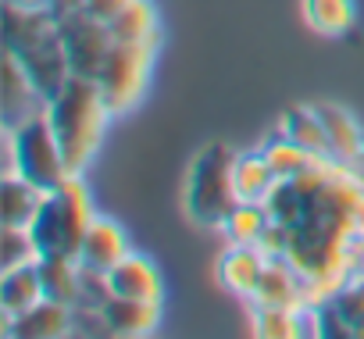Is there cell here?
<instances>
[{
	"instance_id": "cell-26",
	"label": "cell",
	"mask_w": 364,
	"mask_h": 339,
	"mask_svg": "<svg viewBox=\"0 0 364 339\" xmlns=\"http://www.w3.org/2000/svg\"><path fill=\"white\" fill-rule=\"evenodd\" d=\"M332 300H336V307L343 311V318H346V325L353 328V335L364 339V275L346 279Z\"/></svg>"
},
{
	"instance_id": "cell-12",
	"label": "cell",
	"mask_w": 364,
	"mask_h": 339,
	"mask_svg": "<svg viewBox=\"0 0 364 339\" xmlns=\"http://www.w3.org/2000/svg\"><path fill=\"white\" fill-rule=\"evenodd\" d=\"M4 335L15 339H58L72 335V307L58 300H40L33 311L4 321Z\"/></svg>"
},
{
	"instance_id": "cell-15",
	"label": "cell",
	"mask_w": 364,
	"mask_h": 339,
	"mask_svg": "<svg viewBox=\"0 0 364 339\" xmlns=\"http://www.w3.org/2000/svg\"><path fill=\"white\" fill-rule=\"evenodd\" d=\"M43 190L33 186L29 179L15 176V172H4V183H0V222L4 225H22L29 229L43 208Z\"/></svg>"
},
{
	"instance_id": "cell-5",
	"label": "cell",
	"mask_w": 364,
	"mask_h": 339,
	"mask_svg": "<svg viewBox=\"0 0 364 339\" xmlns=\"http://www.w3.org/2000/svg\"><path fill=\"white\" fill-rule=\"evenodd\" d=\"M154 54H157V43H118V40L111 43L107 61L97 75L111 114H125V111L136 107V100L146 90Z\"/></svg>"
},
{
	"instance_id": "cell-16",
	"label": "cell",
	"mask_w": 364,
	"mask_h": 339,
	"mask_svg": "<svg viewBox=\"0 0 364 339\" xmlns=\"http://www.w3.org/2000/svg\"><path fill=\"white\" fill-rule=\"evenodd\" d=\"M36 264H40L47 300H58V303H68V307H75L82 300V264H79V257L40 254Z\"/></svg>"
},
{
	"instance_id": "cell-1",
	"label": "cell",
	"mask_w": 364,
	"mask_h": 339,
	"mask_svg": "<svg viewBox=\"0 0 364 339\" xmlns=\"http://www.w3.org/2000/svg\"><path fill=\"white\" fill-rule=\"evenodd\" d=\"M47 118H50L61 154L68 161V172L82 176L86 164L97 157V150L104 143V129L111 118L100 82L86 79V75H72L65 82V90L54 100H47Z\"/></svg>"
},
{
	"instance_id": "cell-4",
	"label": "cell",
	"mask_w": 364,
	"mask_h": 339,
	"mask_svg": "<svg viewBox=\"0 0 364 339\" xmlns=\"http://www.w3.org/2000/svg\"><path fill=\"white\" fill-rule=\"evenodd\" d=\"M8 146H11V164H8V172L29 179L33 186H40L43 193L65 186L72 179L68 172V161L61 154V143L54 136V125L43 114H33L29 122L8 129Z\"/></svg>"
},
{
	"instance_id": "cell-11",
	"label": "cell",
	"mask_w": 364,
	"mask_h": 339,
	"mask_svg": "<svg viewBox=\"0 0 364 339\" xmlns=\"http://www.w3.org/2000/svg\"><path fill=\"white\" fill-rule=\"evenodd\" d=\"M107 286L114 296H132V300H164V279L161 268L143 257V254H129L122 257L111 271H107Z\"/></svg>"
},
{
	"instance_id": "cell-8",
	"label": "cell",
	"mask_w": 364,
	"mask_h": 339,
	"mask_svg": "<svg viewBox=\"0 0 364 339\" xmlns=\"http://www.w3.org/2000/svg\"><path fill=\"white\" fill-rule=\"evenodd\" d=\"M264 268H268V257L261 254V247L229 243V250L218 257V282L240 300H254L264 279Z\"/></svg>"
},
{
	"instance_id": "cell-7",
	"label": "cell",
	"mask_w": 364,
	"mask_h": 339,
	"mask_svg": "<svg viewBox=\"0 0 364 339\" xmlns=\"http://www.w3.org/2000/svg\"><path fill=\"white\" fill-rule=\"evenodd\" d=\"M43 111H47V97L29 79L18 54L4 47V129H15V125H22V122H29L33 114H43Z\"/></svg>"
},
{
	"instance_id": "cell-25",
	"label": "cell",
	"mask_w": 364,
	"mask_h": 339,
	"mask_svg": "<svg viewBox=\"0 0 364 339\" xmlns=\"http://www.w3.org/2000/svg\"><path fill=\"white\" fill-rule=\"evenodd\" d=\"M254 332L264 339H296L300 335V314L286 307H257Z\"/></svg>"
},
{
	"instance_id": "cell-18",
	"label": "cell",
	"mask_w": 364,
	"mask_h": 339,
	"mask_svg": "<svg viewBox=\"0 0 364 339\" xmlns=\"http://www.w3.org/2000/svg\"><path fill=\"white\" fill-rule=\"evenodd\" d=\"M282 132L300 143L304 150H311L314 157H332V139H328V129L318 114V104H296L286 111L282 118Z\"/></svg>"
},
{
	"instance_id": "cell-9",
	"label": "cell",
	"mask_w": 364,
	"mask_h": 339,
	"mask_svg": "<svg viewBox=\"0 0 364 339\" xmlns=\"http://www.w3.org/2000/svg\"><path fill=\"white\" fill-rule=\"evenodd\" d=\"M129 254H132V247H129L125 229H122L118 222L97 215L93 225L86 229V240H82V250H79V264H82L86 271L107 275V271H111L122 257H129Z\"/></svg>"
},
{
	"instance_id": "cell-19",
	"label": "cell",
	"mask_w": 364,
	"mask_h": 339,
	"mask_svg": "<svg viewBox=\"0 0 364 339\" xmlns=\"http://www.w3.org/2000/svg\"><path fill=\"white\" fill-rule=\"evenodd\" d=\"M279 176L268 164L264 150H250V154H236V193L247 204H264L268 193L275 190Z\"/></svg>"
},
{
	"instance_id": "cell-13",
	"label": "cell",
	"mask_w": 364,
	"mask_h": 339,
	"mask_svg": "<svg viewBox=\"0 0 364 339\" xmlns=\"http://www.w3.org/2000/svg\"><path fill=\"white\" fill-rule=\"evenodd\" d=\"M257 307H286V311H300L307 300H304V279L300 271L286 261V257H268V268H264V279L257 286V296H254Z\"/></svg>"
},
{
	"instance_id": "cell-27",
	"label": "cell",
	"mask_w": 364,
	"mask_h": 339,
	"mask_svg": "<svg viewBox=\"0 0 364 339\" xmlns=\"http://www.w3.org/2000/svg\"><path fill=\"white\" fill-rule=\"evenodd\" d=\"M132 4V0H82V8L90 11V15H97V18H104V22H111L118 11H125Z\"/></svg>"
},
{
	"instance_id": "cell-10",
	"label": "cell",
	"mask_w": 364,
	"mask_h": 339,
	"mask_svg": "<svg viewBox=\"0 0 364 339\" xmlns=\"http://www.w3.org/2000/svg\"><path fill=\"white\" fill-rule=\"evenodd\" d=\"M100 314H104V325H107V335H125V339H136V335H150L161 321V300H132V296H107L100 303Z\"/></svg>"
},
{
	"instance_id": "cell-24",
	"label": "cell",
	"mask_w": 364,
	"mask_h": 339,
	"mask_svg": "<svg viewBox=\"0 0 364 339\" xmlns=\"http://www.w3.org/2000/svg\"><path fill=\"white\" fill-rule=\"evenodd\" d=\"M29 261H40V247H36L33 232L22 225H4L0 229V271L22 268Z\"/></svg>"
},
{
	"instance_id": "cell-29",
	"label": "cell",
	"mask_w": 364,
	"mask_h": 339,
	"mask_svg": "<svg viewBox=\"0 0 364 339\" xmlns=\"http://www.w3.org/2000/svg\"><path fill=\"white\" fill-rule=\"evenodd\" d=\"M360 168H364V157H360Z\"/></svg>"
},
{
	"instance_id": "cell-28",
	"label": "cell",
	"mask_w": 364,
	"mask_h": 339,
	"mask_svg": "<svg viewBox=\"0 0 364 339\" xmlns=\"http://www.w3.org/2000/svg\"><path fill=\"white\" fill-rule=\"evenodd\" d=\"M4 4H15V8H29V11H36V8H50V0H4Z\"/></svg>"
},
{
	"instance_id": "cell-21",
	"label": "cell",
	"mask_w": 364,
	"mask_h": 339,
	"mask_svg": "<svg viewBox=\"0 0 364 339\" xmlns=\"http://www.w3.org/2000/svg\"><path fill=\"white\" fill-rule=\"evenodd\" d=\"M107 26H111V36L118 43H157L161 40V18H157V8L150 0H132Z\"/></svg>"
},
{
	"instance_id": "cell-14",
	"label": "cell",
	"mask_w": 364,
	"mask_h": 339,
	"mask_svg": "<svg viewBox=\"0 0 364 339\" xmlns=\"http://www.w3.org/2000/svg\"><path fill=\"white\" fill-rule=\"evenodd\" d=\"M40 300H47V293H43V279H40L36 261L0 275V314H4V321L33 311Z\"/></svg>"
},
{
	"instance_id": "cell-6",
	"label": "cell",
	"mask_w": 364,
	"mask_h": 339,
	"mask_svg": "<svg viewBox=\"0 0 364 339\" xmlns=\"http://www.w3.org/2000/svg\"><path fill=\"white\" fill-rule=\"evenodd\" d=\"M58 26H61V43H65L72 75L97 79L100 68H104V61H107V50H111V43H114L111 26H107L104 18L90 15L86 8L65 15Z\"/></svg>"
},
{
	"instance_id": "cell-22",
	"label": "cell",
	"mask_w": 364,
	"mask_h": 339,
	"mask_svg": "<svg viewBox=\"0 0 364 339\" xmlns=\"http://www.w3.org/2000/svg\"><path fill=\"white\" fill-rule=\"evenodd\" d=\"M261 150H264V157H268V164L275 168L279 179H300V176H307L311 168L321 161V157H314L311 150H304L300 143H293L282 129L272 132V136L264 139Z\"/></svg>"
},
{
	"instance_id": "cell-23",
	"label": "cell",
	"mask_w": 364,
	"mask_h": 339,
	"mask_svg": "<svg viewBox=\"0 0 364 339\" xmlns=\"http://www.w3.org/2000/svg\"><path fill=\"white\" fill-rule=\"evenodd\" d=\"M268 225H272V215H268L264 204H247V200H240V204L229 211V218L222 222V232H225L229 243H250V247H257V240L264 236Z\"/></svg>"
},
{
	"instance_id": "cell-20",
	"label": "cell",
	"mask_w": 364,
	"mask_h": 339,
	"mask_svg": "<svg viewBox=\"0 0 364 339\" xmlns=\"http://www.w3.org/2000/svg\"><path fill=\"white\" fill-rule=\"evenodd\" d=\"M300 4H304L307 26L314 33L328 36V40H343L357 26V4L353 0H300Z\"/></svg>"
},
{
	"instance_id": "cell-17",
	"label": "cell",
	"mask_w": 364,
	"mask_h": 339,
	"mask_svg": "<svg viewBox=\"0 0 364 339\" xmlns=\"http://www.w3.org/2000/svg\"><path fill=\"white\" fill-rule=\"evenodd\" d=\"M318 114H321V122L328 129L332 157L343 161V164H360V157H364V129H360V122L339 104H318Z\"/></svg>"
},
{
	"instance_id": "cell-2",
	"label": "cell",
	"mask_w": 364,
	"mask_h": 339,
	"mask_svg": "<svg viewBox=\"0 0 364 339\" xmlns=\"http://www.w3.org/2000/svg\"><path fill=\"white\" fill-rule=\"evenodd\" d=\"M240 204L236 193V150L222 139L200 146L190 161L186 190H182V208L193 225L222 229L229 211Z\"/></svg>"
},
{
	"instance_id": "cell-3",
	"label": "cell",
	"mask_w": 364,
	"mask_h": 339,
	"mask_svg": "<svg viewBox=\"0 0 364 339\" xmlns=\"http://www.w3.org/2000/svg\"><path fill=\"white\" fill-rule=\"evenodd\" d=\"M93 204L90 193L82 186V176H72L65 186L50 190L43 197V208L36 215V222L29 225L40 254H65V257H79L86 229L93 225Z\"/></svg>"
}]
</instances>
